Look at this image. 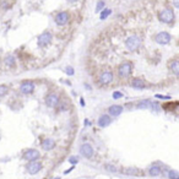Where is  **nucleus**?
I'll list each match as a JSON object with an SVG mask.
<instances>
[{"label":"nucleus","mask_w":179,"mask_h":179,"mask_svg":"<svg viewBox=\"0 0 179 179\" xmlns=\"http://www.w3.org/2000/svg\"><path fill=\"white\" fill-rule=\"evenodd\" d=\"M113 81V72L112 71H104L99 76V84L101 85H108Z\"/></svg>","instance_id":"obj_9"},{"label":"nucleus","mask_w":179,"mask_h":179,"mask_svg":"<svg viewBox=\"0 0 179 179\" xmlns=\"http://www.w3.org/2000/svg\"><path fill=\"white\" fill-rule=\"evenodd\" d=\"M65 71H66V74H68V75H74V69H72L71 66H68Z\"/></svg>","instance_id":"obj_28"},{"label":"nucleus","mask_w":179,"mask_h":179,"mask_svg":"<svg viewBox=\"0 0 179 179\" xmlns=\"http://www.w3.org/2000/svg\"><path fill=\"white\" fill-rule=\"evenodd\" d=\"M152 106V102L148 101V99H145V101H141L139 103V108H150Z\"/></svg>","instance_id":"obj_20"},{"label":"nucleus","mask_w":179,"mask_h":179,"mask_svg":"<svg viewBox=\"0 0 179 179\" xmlns=\"http://www.w3.org/2000/svg\"><path fill=\"white\" fill-rule=\"evenodd\" d=\"M131 86H133L134 88H136V90H142V88L146 87V84H145V81L141 80V79H134V80L131 81Z\"/></svg>","instance_id":"obj_16"},{"label":"nucleus","mask_w":179,"mask_h":179,"mask_svg":"<svg viewBox=\"0 0 179 179\" xmlns=\"http://www.w3.org/2000/svg\"><path fill=\"white\" fill-rule=\"evenodd\" d=\"M140 45H141V38H140L139 36H136V34L130 36L125 41V47H126L128 50H130V52H135V50H137Z\"/></svg>","instance_id":"obj_1"},{"label":"nucleus","mask_w":179,"mask_h":179,"mask_svg":"<svg viewBox=\"0 0 179 179\" xmlns=\"http://www.w3.org/2000/svg\"><path fill=\"white\" fill-rule=\"evenodd\" d=\"M58 103H59V97H58L57 95L50 93V95L47 96V98H45V104H47L48 107L53 108V107H55Z\"/></svg>","instance_id":"obj_12"},{"label":"nucleus","mask_w":179,"mask_h":179,"mask_svg":"<svg viewBox=\"0 0 179 179\" xmlns=\"http://www.w3.org/2000/svg\"><path fill=\"white\" fill-rule=\"evenodd\" d=\"M72 169H74V167H71V168H70V169H68V171H65V173H69V172H71V171H72Z\"/></svg>","instance_id":"obj_31"},{"label":"nucleus","mask_w":179,"mask_h":179,"mask_svg":"<svg viewBox=\"0 0 179 179\" xmlns=\"http://www.w3.org/2000/svg\"><path fill=\"white\" fill-rule=\"evenodd\" d=\"M173 5H174L175 7H178V6H179V1H178V0H173Z\"/></svg>","instance_id":"obj_30"},{"label":"nucleus","mask_w":179,"mask_h":179,"mask_svg":"<svg viewBox=\"0 0 179 179\" xmlns=\"http://www.w3.org/2000/svg\"><path fill=\"white\" fill-rule=\"evenodd\" d=\"M155 41L158 44H168L171 42V34L168 32H160L156 34Z\"/></svg>","instance_id":"obj_5"},{"label":"nucleus","mask_w":179,"mask_h":179,"mask_svg":"<svg viewBox=\"0 0 179 179\" xmlns=\"http://www.w3.org/2000/svg\"><path fill=\"white\" fill-rule=\"evenodd\" d=\"M158 19H160V21H162V22H164V23H171V22L174 20V12H173L172 9L166 7V9H163L162 11H160Z\"/></svg>","instance_id":"obj_2"},{"label":"nucleus","mask_w":179,"mask_h":179,"mask_svg":"<svg viewBox=\"0 0 179 179\" xmlns=\"http://www.w3.org/2000/svg\"><path fill=\"white\" fill-rule=\"evenodd\" d=\"M103 7H104V1H101V0H99V1L97 3V7H96V11H97V12H99V10H102Z\"/></svg>","instance_id":"obj_25"},{"label":"nucleus","mask_w":179,"mask_h":179,"mask_svg":"<svg viewBox=\"0 0 179 179\" xmlns=\"http://www.w3.org/2000/svg\"><path fill=\"white\" fill-rule=\"evenodd\" d=\"M124 173H126V174H141V171H137V169H125Z\"/></svg>","instance_id":"obj_24"},{"label":"nucleus","mask_w":179,"mask_h":179,"mask_svg":"<svg viewBox=\"0 0 179 179\" xmlns=\"http://www.w3.org/2000/svg\"><path fill=\"white\" fill-rule=\"evenodd\" d=\"M110 123H112L110 117L107 116V114H104V116H102V117L99 118V120H98V126H99V128H106V126H108Z\"/></svg>","instance_id":"obj_13"},{"label":"nucleus","mask_w":179,"mask_h":179,"mask_svg":"<svg viewBox=\"0 0 179 179\" xmlns=\"http://www.w3.org/2000/svg\"><path fill=\"white\" fill-rule=\"evenodd\" d=\"M123 97V93L122 92H119V91H116L113 93V98L114 99H119V98H122Z\"/></svg>","instance_id":"obj_26"},{"label":"nucleus","mask_w":179,"mask_h":179,"mask_svg":"<svg viewBox=\"0 0 179 179\" xmlns=\"http://www.w3.org/2000/svg\"><path fill=\"white\" fill-rule=\"evenodd\" d=\"M110 14H112V11H110L109 9H106V10H103V11L101 12V16H99V19H101V20H106V19H107V17H108Z\"/></svg>","instance_id":"obj_21"},{"label":"nucleus","mask_w":179,"mask_h":179,"mask_svg":"<svg viewBox=\"0 0 179 179\" xmlns=\"http://www.w3.org/2000/svg\"><path fill=\"white\" fill-rule=\"evenodd\" d=\"M55 142H54V140L53 139H44L43 141H42V147L45 150V151H49V150H52L54 147Z\"/></svg>","instance_id":"obj_15"},{"label":"nucleus","mask_w":179,"mask_h":179,"mask_svg":"<svg viewBox=\"0 0 179 179\" xmlns=\"http://www.w3.org/2000/svg\"><path fill=\"white\" fill-rule=\"evenodd\" d=\"M169 69L172 70V72H173L174 75H178V74H179V61H178L177 59H175V60H173V61L171 63Z\"/></svg>","instance_id":"obj_18"},{"label":"nucleus","mask_w":179,"mask_h":179,"mask_svg":"<svg viewBox=\"0 0 179 179\" xmlns=\"http://www.w3.org/2000/svg\"><path fill=\"white\" fill-rule=\"evenodd\" d=\"M52 42V33L50 32H44L38 37V44L41 47H45Z\"/></svg>","instance_id":"obj_6"},{"label":"nucleus","mask_w":179,"mask_h":179,"mask_svg":"<svg viewBox=\"0 0 179 179\" xmlns=\"http://www.w3.org/2000/svg\"><path fill=\"white\" fill-rule=\"evenodd\" d=\"M108 112H109V114L112 117H117V116H119V114L123 112V107L122 106H110L109 107V109H108Z\"/></svg>","instance_id":"obj_14"},{"label":"nucleus","mask_w":179,"mask_h":179,"mask_svg":"<svg viewBox=\"0 0 179 179\" xmlns=\"http://www.w3.org/2000/svg\"><path fill=\"white\" fill-rule=\"evenodd\" d=\"M69 162L72 163V164H75V163H78V162H79V158H78V157H75V156H72V157L69 158Z\"/></svg>","instance_id":"obj_27"},{"label":"nucleus","mask_w":179,"mask_h":179,"mask_svg":"<svg viewBox=\"0 0 179 179\" xmlns=\"http://www.w3.org/2000/svg\"><path fill=\"white\" fill-rule=\"evenodd\" d=\"M55 179H59V178H55Z\"/></svg>","instance_id":"obj_33"},{"label":"nucleus","mask_w":179,"mask_h":179,"mask_svg":"<svg viewBox=\"0 0 179 179\" xmlns=\"http://www.w3.org/2000/svg\"><path fill=\"white\" fill-rule=\"evenodd\" d=\"M21 90V92L25 93V95H30L33 92V90H34V84L31 82V81H26V82H23L20 87Z\"/></svg>","instance_id":"obj_11"},{"label":"nucleus","mask_w":179,"mask_h":179,"mask_svg":"<svg viewBox=\"0 0 179 179\" xmlns=\"http://www.w3.org/2000/svg\"><path fill=\"white\" fill-rule=\"evenodd\" d=\"M131 69H133V65L131 63H123L122 65L118 68V75L120 78H126V76H129L130 72H131Z\"/></svg>","instance_id":"obj_3"},{"label":"nucleus","mask_w":179,"mask_h":179,"mask_svg":"<svg viewBox=\"0 0 179 179\" xmlns=\"http://www.w3.org/2000/svg\"><path fill=\"white\" fill-rule=\"evenodd\" d=\"M7 91H9L7 86H5V85H0V97L5 96V95L7 93Z\"/></svg>","instance_id":"obj_23"},{"label":"nucleus","mask_w":179,"mask_h":179,"mask_svg":"<svg viewBox=\"0 0 179 179\" xmlns=\"http://www.w3.org/2000/svg\"><path fill=\"white\" fill-rule=\"evenodd\" d=\"M5 64L7 66H14L15 65V58L12 57V55H7L5 58Z\"/></svg>","instance_id":"obj_19"},{"label":"nucleus","mask_w":179,"mask_h":179,"mask_svg":"<svg viewBox=\"0 0 179 179\" xmlns=\"http://www.w3.org/2000/svg\"><path fill=\"white\" fill-rule=\"evenodd\" d=\"M41 157V153L38 152L37 150L34 148H31V150H27L26 152L23 153V158L25 160H27L30 162H33V161H37L38 158Z\"/></svg>","instance_id":"obj_4"},{"label":"nucleus","mask_w":179,"mask_h":179,"mask_svg":"<svg viewBox=\"0 0 179 179\" xmlns=\"http://www.w3.org/2000/svg\"><path fill=\"white\" fill-rule=\"evenodd\" d=\"M41 169H42V163L41 162L33 161V162H30L27 164V172L30 174H37Z\"/></svg>","instance_id":"obj_7"},{"label":"nucleus","mask_w":179,"mask_h":179,"mask_svg":"<svg viewBox=\"0 0 179 179\" xmlns=\"http://www.w3.org/2000/svg\"><path fill=\"white\" fill-rule=\"evenodd\" d=\"M168 178H169V179H179V174H178L177 171L171 169V171L168 172Z\"/></svg>","instance_id":"obj_22"},{"label":"nucleus","mask_w":179,"mask_h":179,"mask_svg":"<svg viewBox=\"0 0 179 179\" xmlns=\"http://www.w3.org/2000/svg\"><path fill=\"white\" fill-rule=\"evenodd\" d=\"M68 1H69V3H76L78 0H68Z\"/></svg>","instance_id":"obj_32"},{"label":"nucleus","mask_w":179,"mask_h":179,"mask_svg":"<svg viewBox=\"0 0 179 179\" xmlns=\"http://www.w3.org/2000/svg\"><path fill=\"white\" fill-rule=\"evenodd\" d=\"M148 173L152 177H157L162 173V171H161V167H158V166H152V167H150V169H148Z\"/></svg>","instance_id":"obj_17"},{"label":"nucleus","mask_w":179,"mask_h":179,"mask_svg":"<svg viewBox=\"0 0 179 179\" xmlns=\"http://www.w3.org/2000/svg\"><path fill=\"white\" fill-rule=\"evenodd\" d=\"M68 21H69V14L66 11H61L59 14H57V16H55V23L57 25L63 26V25L68 23Z\"/></svg>","instance_id":"obj_8"},{"label":"nucleus","mask_w":179,"mask_h":179,"mask_svg":"<svg viewBox=\"0 0 179 179\" xmlns=\"http://www.w3.org/2000/svg\"><path fill=\"white\" fill-rule=\"evenodd\" d=\"M80 152H81V155H82L84 157L91 158L92 155H93V148H92V146L90 145V144H84V145H81Z\"/></svg>","instance_id":"obj_10"},{"label":"nucleus","mask_w":179,"mask_h":179,"mask_svg":"<svg viewBox=\"0 0 179 179\" xmlns=\"http://www.w3.org/2000/svg\"><path fill=\"white\" fill-rule=\"evenodd\" d=\"M156 98H161V99H171L169 96H162V95H156Z\"/></svg>","instance_id":"obj_29"}]
</instances>
